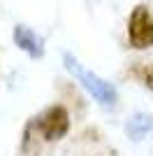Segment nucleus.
Wrapping results in <instances>:
<instances>
[{"mask_svg":"<svg viewBox=\"0 0 153 156\" xmlns=\"http://www.w3.org/2000/svg\"><path fill=\"white\" fill-rule=\"evenodd\" d=\"M134 75L146 84V89H151V91H153V63H137Z\"/></svg>","mask_w":153,"mask_h":156,"instance_id":"nucleus-6","label":"nucleus"},{"mask_svg":"<svg viewBox=\"0 0 153 156\" xmlns=\"http://www.w3.org/2000/svg\"><path fill=\"white\" fill-rule=\"evenodd\" d=\"M35 126H37V133L44 137L46 142H56V140L67 135V130H70V114H67V110L63 105H51L49 110H44L39 114Z\"/></svg>","mask_w":153,"mask_h":156,"instance_id":"nucleus-2","label":"nucleus"},{"mask_svg":"<svg viewBox=\"0 0 153 156\" xmlns=\"http://www.w3.org/2000/svg\"><path fill=\"white\" fill-rule=\"evenodd\" d=\"M65 68L79 79V84L95 98L97 103H102V105H114L116 103L118 93H116L114 86L109 84L104 77H100V75H95V72H90L88 68H83L72 54H65Z\"/></svg>","mask_w":153,"mask_h":156,"instance_id":"nucleus-1","label":"nucleus"},{"mask_svg":"<svg viewBox=\"0 0 153 156\" xmlns=\"http://www.w3.org/2000/svg\"><path fill=\"white\" fill-rule=\"evenodd\" d=\"M148 133H153V117L151 114L137 112V114H132L130 121L125 124V135L130 137L132 142H141Z\"/></svg>","mask_w":153,"mask_h":156,"instance_id":"nucleus-5","label":"nucleus"},{"mask_svg":"<svg viewBox=\"0 0 153 156\" xmlns=\"http://www.w3.org/2000/svg\"><path fill=\"white\" fill-rule=\"evenodd\" d=\"M127 40L134 49L153 47V19L144 5H137L127 19Z\"/></svg>","mask_w":153,"mask_h":156,"instance_id":"nucleus-3","label":"nucleus"},{"mask_svg":"<svg viewBox=\"0 0 153 156\" xmlns=\"http://www.w3.org/2000/svg\"><path fill=\"white\" fill-rule=\"evenodd\" d=\"M14 44L19 47L21 51H25L30 58H42L44 56V42H42V37L32 28L23 26V23L14 26Z\"/></svg>","mask_w":153,"mask_h":156,"instance_id":"nucleus-4","label":"nucleus"}]
</instances>
